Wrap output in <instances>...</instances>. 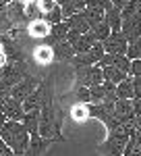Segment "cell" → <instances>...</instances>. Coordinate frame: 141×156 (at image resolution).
<instances>
[{
    "label": "cell",
    "instance_id": "obj_1",
    "mask_svg": "<svg viewBox=\"0 0 141 156\" xmlns=\"http://www.w3.org/2000/svg\"><path fill=\"white\" fill-rule=\"evenodd\" d=\"M29 133L25 131V127L17 121H6L2 131H0V140L12 150L15 156H23V152L29 146Z\"/></svg>",
    "mask_w": 141,
    "mask_h": 156
},
{
    "label": "cell",
    "instance_id": "obj_2",
    "mask_svg": "<svg viewBox=\"0 0 141 156\" xmlns=\"http://www.w3.org/2000/svg\"><path fill=\"white\" fill-rule=\"evenodd\" d=\"M133 133H135L133 125H120L118 129L108 133L106 142L100 146V152L104 156H122V150H125V146Z\"/></svg>",
    "mask_w": 141,
    "mask_h": 156
},
{
    "label": "cell",
    "instance_id": "obj_3",
    "mask_svg": "<svg viewBox=\"0 0 141 156\" xmlns=\"http://www.w3.org/2000/svg\"><path fill=\"white\" fill-rule=\"evenodd\" d=\"M75 79H77V87H94V85H100L104 81L102 69L98 65L75 69Z\"/></svg>",
    "mask_w": 141,
    "mask_h": 156
},
{
    "label": "cell",
    "instance_id": "obj_4",
    "mask_svg": "<svg viewBox=\"0 0 141 156\" xmlns=\"http://www.w3.org/2000/svg\"><path fill=\"white\" fill-rule=\"evenodd\" d=\"M40 81H42V79H37V77H33V75H25L19 83L12 85L11 90H9V96H11L12 100H17V102H23L25 98L40 85Z\"/></svg>",
    "mask_w": 141,
    "mask_h": 156
},
{
    "label": "cell",
    "instance_id": "obj_5",
    "mask_svg": "<svg viewBox=\"0 0 141 156\" xmlns=\"http://www.w3.org/2000/svg\"><path fill=\"white\" fill-rule=\"evenodd\" d=\"M127 46H129V42L122 37L120 31H112V34L102 42L104 52L106 54H114V56H116V54H125V52H127Z\"/></svg>",
    "mask_w": 141,
    "mask_h": 156
},
{
    "label": "cell",
    "instance_id": "obj_6",
    "mask_svg": "<svg viewBox=\"0 0 141 156\" xmlns=\"http://www.w3.org/2000/svg\"><path fill=\"white\" fill-rule=\"evenodd\" d=\"M120 34L127 42H135L141 37V17H129V19H122L120 25Z\"/></svg>",
    "mask_w": 141,
    "mask_h": 156
},
{
    "label": "cell",
    "instance_id": "obj_7",
    "mask_svg": "<svg viewBox=\"0 0 141 156\" xmlns=\"http://www.w3.org/2000/svg\"><path fill=\"white\" fill-rule=\"evenodd\" d=\"M6 17H9V21H11L12 27H21V25L29 23L27 21V17H25V4L21 2H17V0H12L11 4H6Z\"/></svg>",
    "mask_w": 141,
    "mask_h": 156
},
{
    "label": "cell",
    "instance_id": "obj_8",
    "mask_svg": "<svg viewBox=\"0 0 141 156\" xmlns=\"http://www.w3.org/2000/svg\"><path fill=\"white\" fill-rule=\"evenodd\" d=\"M114 117L118 119L120 125H133V106L131 100H116L114 102Z\"/></svg>",
    "mask_w": 141,
    "mask_h": 156
},
{
    "label": "cell",
    "instance_id": "obj_9",
    "mask_svg": "<svg viewBox=\"0 0 141 156\" xmlns=\"http://www.w3.org/2000/svg\"><path fill=\"white\" fill-rule=\"evenodd\" d=\"M67 34H69V25L64 23V21H60L56 25H50V31H48V37L44 40L46 44L44 46H54V44H60V42H64L67 40Z\"/></svg>",
    "mask_w": 141,
    "mask_h": 156
},
{
    "label": "cell",
    "instance_id": "obj_10",
    "mask_svg": "<svg viewBox=\"0 0 141 156\" xmlns=\"http://www.w3.org/2000/svg\"><path fill=\"white\" fill-rule=\"evenodd\" d=\"M83 17H85V21L89 23V29H91L94 25L104 21V9L100 6L98 0H89V4H87L85 11H83Z\"/></svg>",
    "mask_w": 141,
    "mask_h": 156
},
{
    "label": "cell",
    "instance_id": "obj_11",
    "mask_svg": "<svg viewBox=\"0 0 141 156\" xmlns=\"http://www.w3.org/2000/svg\"><path fill=\"white\" fill-rule=\"evenodd\" d=\"M42 100H44V85H42V81H40V85H37L33 92H31V94H29V96H27L23 102H21V106H23V112L40 110V106H42Z\"/></svg>",
    "mask_w": 141,
    "mask_h": 156
},
{
    "label": "cell",
    "instance_id": "obj_12",
    "mask_svg": "<svg viewBox=\"0 0 141 156\" xmlns=\"http://www.w3.org/2000/svg\"><path fill=\"white\" fill-rule=\"evenodd\" d=\"M50 146H52L50 140H44L40 135H31L29 137V146H27V150L23 152V156H42Z\"/></svg>",
    "mask_w": 141,
    "mask_h": 156
},
{
    "label": "cell",
    "instance_id": "obj_13",
    "mask_svg": "<svg viewBox=\"0 0 141 156\" xmlns=\"http://www.w3.org/2000/svg\"><path fill=\"white\" fill-rule=\"evenodd\" d=\"M2 115L6 117V121H17V123H21L23 121V106H21V102H17V100H12L9 96V100L4 102V106H2Z\"/></svg>",
    "mask_w": 141,
    "mask_h": 156
},
{
    "label": "cell",
    "instance_id": "obj_14",
    "mask_svg": "<svg viewBox=\"0 0 141 156\" xmlns=\"http://www.w3.org/2000/svg\"><path fill=\"white\" fill-rule=\"evenodd\" d=\"M75 56V50L70 44L67 42H60V44H54L52 46V58L60 60V62H70V58Z\"/></svg>",
    "mask_w": 141,
    "mask_h": 156
},
{
    "label": "cell",
    "instance_id": "obj_15",
    "mask_svg": "<svg viewBox=\"0 0 141 156\" xmlns=\"http://www.w3.org/2000/svg\"><path fill=\"white\" fill-rule=\"evenodd\" d=\"M48 31H50V25L44 19H37V21H29L27 23V34L35 40H46Z\"/></svg>",
    "mask_w": 141,
    "mask_h": 156
},
{
    "label": "cell",
    "instance_id": "obj_16",
    "mask_svg": "<svg viewBox=\"0 0 141 156\" xmlns=\"http://www.w3.org/2000/svg\"><path fill=\"white\" fill-rule=\"evenodd\" d=\"M21 125L25 127V131L29 135H37V129H40V110H31V112H25Z\"/></svg>",
    "mask_w": 141,
    "mask_h": 156
},
{
    "label": "cell",
    "instance_id": "obj_17",
    "mask_svg": "<svg viewBox=\"0 0 141 156\" xmlns=\"http://www.w3.org/2000/svg\"><path fill=\"white\" fill-rule=\"evenodd\" d=\"M64 23L69 25V29H75L77 34H87L89 31V23L85 21V17H83V12H77V15H73L70 19H67Z\"/></svg>",
    "mask_w": 141,
    "mask_h": 156
},
{
    "label": "cell",
    "instance_id": "obj_18",
    "mask_svg": "<svg viewBox=\"0 0 141 156\" xmlns=\"http://www.w3.org/2000/svg\"><path fill=\"white\" fill-rule=\"evenodd\" d=\"M104 21L106 25L110 27V31H120V25H122V17H120V11L118 9H110V11L104 12Z\"/></svg>",
    "mask_w": 141,
    "mask_h": 156
},
{
    "label": "cell",
    "instance_id": "obj_19",
    "mask_svg": "<svg viewBox=\"0 0 141 156\" xmlns=\"http://www.w3.org/2000/svg\"><path fill=\"white\" fill-rule=\"evenodd\" d=\"M102 77H104V81H110V83L118 85L120 81H125L129 75L122 73V71H118L116 67H104V69H102Z\"/></svg>",
    "mask_w": 141,
    "mask_h": 156
},
{
    "label": "cell",
    "instance_id": "obj_20",
    "mask_svg": "<svg viewBox=\"0 0 141 156\" xmlns=\"http://www.w3.org/2000/svg\"><path fill=\"white\" fill-rule=\"evenodd\" d=\"M116 100H133V77L131 75L116 85Z\"/></svg>",
    "mask_w": 141,
    "mask_h": 156
},
{
    "label": "cell",
    "instance_id": "obj_21",
    "mask_svg": "<svg viewBox=\"0 0 141 156\" xmlns=\"http://www.w3.org/2000/svg\"><path fill=\"white\" fill-rule=\"evenodd\" d=\"M94 44H95V40L89 36V31H87V34L79 36V40L73 44V50H75V54H83V52H87V50L91 48Z\"/></svg>",
    "mask_w": 141,
    "mask_h": 156
},
{
    "label": "cell",
    "instance_id": "obj_22",
    "mask_svg": "<svg viewBox=\"0 0 141 156\" xmlns=\"http://www.w3.org/2000/svg\"><path fill=\"white\" fill-rule=\"evenodd\" d=\"M110 34H112V31H110V27L106 25V21H102V23L94 25V27L89 29V36L94 37L95 42H104V40L110 36Z\"/></svg>",
    "mask_w": 141,
    "mask_h": 156
},
{
    "label": "cell",
    "instance_id": "obj_23",
    "mask_svg": "<svg viewBox=\"0 0 141 156\" xmlns=\"http://www.w3.org/2000/svg\"><path fill=\"white\" fill-rule=\"evenodd\" d=\"M70 65H73V69H81V67H91L95 62H94V58L89 56V52H83V54H75V56L70 58Z\"/></svg>",
    "mask_w": 141,
    "mask_h": 156
},
{
    "label": "cell",
    "instance_id": "obj_24",
    "mask_svg": "<svg viewBox=\"0 0 141 156\" xmlns=\"http://www.w3.org/2000/svg\"><path fill=\"white\" fill-rule=\"evenodd\" d=\"M125 56L129 60H141V37L139 40H135V42H131L129 46H127V52H125Z\"/></svg>",
    "mask_w": 141,
    "mask_h": 156
},
{
    "label": "cell",
    "instance_id": "obj_25",
    "mask_svg": "<svg viewBox=\"0 0 141 156\" xmlns=\"http://www.w3.org/2000/svg\"><path fill=\"white\" fill-rule=\"evenodd\" d=\"M70 117H73V121H77V123H83L85 119H89V115H87V106L77 102V104L73 106V110H70Z\"/></svg>",
    "mask_w": 141,
    "mask_h": 156
},
{
    "label": "cell",
    "instance_id": "obj_26",
    "mask_svg": "<svg viewBox=\"0 0 141 156\" xmlns=\"http://www.w3.org/2000/svg\"><path fill=\"white\" fill-rule=\"evenodd\" d=\"M112 67H116L118 71H122V73H127L129 75L131 71V60L125 56V54H116L114 56V60H112Z\"/></svg>",
    "mask_w": 141,
    "mask_h": 156
},
{
    "label": "cell",
    "instance_id": "obj_27",
    "mask_svg": "<svg viewBox=\"0 0 141 156\" xmlns=\"http://www.w3.org/2000/svg\"><path fill=\"white\" fill-rule=\"evenodd\" d=\"M42 19H44L48 25H56V23H60V21H62V11H60V6L56 4V6H54V9H52L50 12H46Z\"/></svg>",
    "mask_w": 141,
    "mask_h": 156
},
{
    "label": "cell",
    "instance_id": "obj_28",
    "mask_svg": "<svg viewBox=\"0 0 141 156\" xmlns=\"http://www.w3.org/2000/svg\"><path fill=\"white\" fill-rule=\"evenodd\" d=\"M35 58H37V62H50L52 60V48L40 46V50H35Z\"/></svg>",
    "mask_w": 141,
    "mask_h": 156
},
{
    "label": "cell",
    "instance_id": "obj_29",
    "mask_svg": "<svg viewBox=\"0 0 141 156\" xmlns=\"http://www.w3.org/2000/svg\"><path fill=\"white\" fill-rule=\"evenodd\" d=\"M87 52H89V56L94 58V62H95V65H98V62L102 60V56L106 54V52H104V48H102V42H95V44H94V46H91L89 50H87Z\"/></svg>",
    "mask_w": 141,
    "mask_h": 156
},
{
    "label": "cell",
    "instance_id": "obj_30",
    "mask_svg": "<svg viewBox=\"0 0 141 156\" xmlns=\"http://www.w3.org/2000/svg\"><path fill=\"white\" fill-rule=\"evenodd\" d=\"M75 96H77V102L79 104H91V96H89V87H77V92H75Z\"/></svg>",
    "mask_w": 141,
    "mask_h": 156
},
{
    "label": "cell",
    "instance_id": "obj_31",
    "mask_svg": "<svg viewBox=\"0 0 141 156\" xmlns=\"http://www.w3.org/2000/svg\"><path fill=\"white\" fill-rule=\"evenodd\" d=\"M89 96H91V104H100V102H104V90H102V83L89 87Z\"/></svg>",
    "mask_w": 141,
    "mask_h": 156
},
{
    "label": "cell",
    "instance_id": "obj_32",
    "mask_svg": "<svg viewBox=\"0 0 141 156\" xmlns=\"http://www.w3.org/2000/svg\"><path fill=\"white\" fill-rule=\"evenodd\" d=\"M35 4H37L40 12H42V17H44L46 12H50L54 6H56V2H54V0H35Z\"/></svg>",
    "mask_w": 141,
    "mask_h": 156
},
{
    "label": "cell",
    "instance_id": "obj_33",
    "mask_svg": "<svg viewBox=\"0 0 141 156\" xmlns=\"http://www.w3.org/2000/svg\"><path fill=\"white\" fill-rule=\"evenodd\" d=\"M131 77H141V60H131V71H129Z\"/></svg>",
    "mask_w": 141,
    "mask_h": 156
},
{
    "label": "cell",
    "instance_id": "obj_34",
    "mask_svg": "<svg viewBox=\"0 0 141 156\" xmlns=\"http://www.w3.org/2000/svg\"><path fill=\"white\" fill-rule=\"evenodd\" d=\"M133 98H141V77H133Z\"/></svg>",
    "mask_w": 141,
    "mask_h": 156
},
{
    "label": "cell",
    "instance_id": "obj_35",
    "mask_svg": "<svg viewBox=\"0 0 141 156\" xmlns=\"http://www.w3.org/2000/svg\"><path fill=\"white\" fill-rule=\"evenodd\" d=\"M79 36H81V34H77V31H75V29H69V34H67V40H64V42H67V44H70V46H73V44H75V42H77V40H79Z\"/></svg>",
    "mask_w": 141,
    "mask_h": 156
},
{
    "label": "cell",
    "instance_id": "obj_36",
    "mask_svg": "<svg viewBox=\"0 0 141 156\" xmlns=\"http://www.w3.org/2000/svg\"><path fill=\"white\" fill-rule=\"evenodd\" d=\"M131 106H133V115H141V98H133Z\"/></svg>",
    "mask_w": 141,
    "mask_h": 156
},
{
    "label": "cell",
    "instance_id": "obj_37",
    "mask_svg": "<svg viewBox=\"0 0 141 156\" xmlns=\"http://www.w3.org/2000/svg\"><path fill=\"white\" fill-rule=\"evenodd\" d=\"M110 2H112V6H114V9H118V11H120V9H122L129 0H110Z\"/></svg>",
    "mask_w": 141,
    "mask_h": 156
},
{
    "label": "cell",
    "instance_id": "obj_38",
    "mask_svg": "<svg viewBox=\"0 0 141 156\" xmlns=\"http://www.w3.org/2000/svg\"><path fill=\"white\" fill-rule=\"evenodd\" d=\"M4 123H6V117H4V115H0V131H2V127H4Z\"/></svg>",
    "mask_w": 141,
    "mask_h": 156
},
{
    "label": "cell",
    "instance_id": "obj_39",
    "mask_svg": "<svg viewBox=\"0 0 141 156\" xmlns=\"http://www.w3.org/2000/svg\"><path fill=\"white\" fill-rule=\"evenodd\" d=\"M54 2H56V4H58V6H64V4H69L70 0H54Z\"/></svg>",
    "mask_w": 141,
    "mask_h": 156
},
{
    "label": "cell",
    "instance_id": "obj_40",
    "mask_svg": "<svg viewBox=\"0 0 141 156\" xmlns=\"http://www.w3.org/2000/svg\"><path fill=\"white\" fill-rule=\"evenodd\" d=\"M17 2H21V4H29L31 0H17Z\"/></svg>",
    "mask_w": 141,
    "mask_h": 156
},
{
    "label": "cell",
    "instance_id": "obj_41",
    "mask_svg": "<svg viewBox=\"0 0 141 156\" xmlns=\"http://www.w3.org/2000/svg\"><path fill=\"white\" fill-rule=\"evenodd\" d=\"M2 144H4V142H2V140H0V148H2Z\"/></svg>",
    "mask_w": 141,
    "mask_h": 156
}]
</instances>
